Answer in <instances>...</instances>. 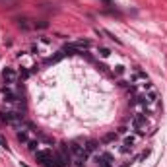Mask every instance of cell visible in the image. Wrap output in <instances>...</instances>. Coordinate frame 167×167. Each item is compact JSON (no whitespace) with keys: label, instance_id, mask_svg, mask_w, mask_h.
I'll return each mask as SVG.
<instances>
[{"label":"cell","instance_id":"20","mask_svg":"<svg viewBox=\"0 0 167 167\" xmlns=\"http://www.w3.org/2000/svg\"><path fill=\"white\" fill-rule=\"evenodd\" d=\"M0 146H2V148H6V150H8V142H6V138H4L2 134H0Z\"/></svg>","mask_w":167,"mask_h":167},{"label":"cell","instance_id":"5","mask_svg":"<svg viewBox=\"0 0 167 167\" xmlns=\"http://www.w3.org/2000/svg\"><path fill=\"white\" fill-rule=\"evenodd\" d=\"M53 156H55L53 150H37L35 152V159L45 167H53Z\"/></svg>","mask_w":167,"mask_h":167},{"label":"cell","instance_id":"10","mask_svg":"<svg viewBox=\"0 0 167 167\" xmlns=\"http://www.w3.org/2000/svg\"><path fill=\"white\" fill-rule=\"evenodd\" d=\"M16 21H18L20 29H24V31H29L31 29V24H29V20H27V18H18Z\"/></svg>","mask_w":167,"mask_h":167},{"label":"cell","instance_id":"2","mask_svg":"<svg viewBox=\"0 0 167 167\" xmlns=\"http://www.w3.org/2000/svg\"><path fill=\"white\" fill-rule=\"evenodd\" d=\"M0 99H2V103L14 107V105L20 103V93L14 90L12 86H4V88L0 90Z\"/></svg>","mask_w":167,"mask_h":167},{"label":"cell","instance_id":"7","mask_svg":"<svg viewBox=\"0 0 167 167\" xmlns=\"http://www.w3.org/2000/svg\"><path fill=\"white\" fill-rule=\"evenodd\" d=\"M2 80H4V86H16V82H18V74H16V70L14 68H4V72H2Z\"/></svg>","mask_w":167,"mask_h":167},{"label":"cell","instance_id":"16","mask_svg":"<svg viewBox=\"0 0 167 167\" xmlns=\"http://www.w3.org/2000/svg\"><path fill=\"white\" fill-rule=\"evenodd\" d=\"M33 27H37V29H47V27H49V21L39 20V21H35V24H33Z\"/></svg>","mask_w":167,"mask_h":167},{"label":"cell","instance_id":"21","mask_svg":"<svg viewBox=\"0 0 167 167\" xmlns=\"http://www.w3.org/2000/svg\"><path fill=\"white\" fill-rule=\"evenodd\" d=\"M103 4L105 6H111V0H103Z\"/></svg>","mask_w":167,"mask_h":167},{"label":"cell","instance_id":"15","mask_svg":"<svg viewBox=\"0 0 167 167\" xmlns=\"http://www.w3.org/2000/svg\"><path fill=\"white\" fill-rule=\"evenodd\" d=\"M16 136H18V140H20L21 144H27V142H29V136H27V132H16Z\"/></svg>","mask_w":167,"mask_h":167},{"label":"cell","instance_id":"13","mask_svg":"<svg viewBox=\"0 0 167 167\" xmlns=\"http://www.w3.org/2000/svg\"><path fill=\"white\" fill-rule=\"evenodd\" d=\"M0 6H2V8H16L18 0H0Z\"/></svg>","mask_w":167,"mask_h":167},{"label":"cell","instance_id":"1","mask_svg":"<svg viewBox=\"0 0 167 167\" xmlns=\"http://www.w3.org/2000/svg\"><path fill=\"white\" fill-rule=\"evenodd\" d=\"M70 154L74 156V161H76L78 167H82L86 161H88V156H90L86 146H84V142H72L70 144Z\"/></svg>","mask_w":167,"mask_h":167},{"label":"cell","instance_id":"8","mask_svg":"<svg viewBox=\"0 0 167 167\" xmlns=\"http://www.w3.org/2000/svg\"><path fill=\"white\" fill-rule=\"evenodd\" d=\"M97 161H99V165L101 167H113V156L111 154H107V152H103V154H99L97 156Z\"/></svg>","mask_w":167,"mask_h":167},{"label":"cell","instance_id":"14","mask_svg":"<svg viewBox=\"0 0 167 167\" xmlns=\"http://www.w3.org/2000/svg\"><path fill=\"white\" fill-rule=\"evenodd\" d=\"M25 146H27V150H29V152H37V146H39V140H35V138H33V140H29V142L25 144Z\"/></svg>","mask_w":167,"mask_h":167},{"label":"cell","instance_id":"18","mask_svg":"<svg viewBox=\"0 0 167 167\" xmlns=\"http://www.w3.org/2000/svg\"><path fill=\"white\" fill-rule=\"evenodd\" d=\"M113 140H117V134H115V132H111V134H107V136L103 138V142H113Z\"/></svg>","mask_w":167,"mask_h":167},{"label":"cell","instance_id":"11","mask_svg":"<svg viewBox=\"0 0 167 167\" xmlns=\"http://www.w3.org/2000/svg\"><path fill=\"white\" fill-rule=\"evenodd\" d=\"M140 80H142V82H146L148 74H146V72H142V70H136L134 76H132V82H140Z\"/></svg>","mask_w":167,"mask_h":167},{"label":"cell","instance_id":"17","mask_svg":"<svg viewBox=\"0 0 167 167\" xmlns=\"http://www.w3.org/2000/svg\"><path fill=\"white\" fill-rule=\"evenodd\" d=\"M148 156H150V150H146V152H142V154H140V156L136 157V161H144V159H146Z\"/></svg>","mask_w":167,"mask_h":167},{"label":"cell","instance_id":"12","mask_svg":"<svg viewBox=\"0 0 167 167\" xmlns=\"http://www.w3.org/2000/svg\"><path fill=\"white\" fill-rule=\"evenodd\" d=\"M84 146H86V150H88V154H91V152L97 150V142H95V140H86Z\"/></svg>","mask_w":167,"mask_h":167},{"label":"cell","instance_id":"3","mask_svg":"<svg viewBox=\"0 0 167 167\" xmlns=\"http://www.w3.org/2000/svg\"><path fill=\"white\" fill-rule=\"evenodd\" d=\"M91 47V41L88 39H80V41H74V43H68V45H64L62 51L66 53V51H70V53H84L86 49Z\"/></svg>","mask_w":167,"mask_h":167},{"label":"cell","instance_id":"6","mask_svg":"<svg viewBox=\"0 0 167 167\" xmlns=\"http://www.w3.org/2000/svg\"><path fill=\"white\" fill-rule=\"evenodd\" d=\"M132 128L138 134H144V128H146V115L144 113H136L132 117Z\"/></svg>","mask_w":167,"mask_h":167},{"label":"cell","instance_id":"19","mask_svg":"<svg viewBox=\"0 0 167 167\" xmlns=\"http://www.w3.org/2000/svg\"><path fill=\"white\" fill-rule=\"evenodd\" d=\"M99 55H101V56H109V55H111V51L105 49V47H101V49H99Z\"/></svg>","mask_w":167,"mask_h":167},{"label":"cell","instance_id":"9","mask_svg":"<svg viewBox=\"0 0 167 167\" xmlns=\"http://www.w3.org/2000/svg\"><path fill=\"white\" fill-rule=\"evenodd\" d=\"M144 97H146V103L148 105H154L157 101V91L156 90H148L146 93H144Z\"/></svg>","mask_w":167,"mask_h":167},{"label":"cell","instance_id":"4","mask_svg":"<svg viewBox=\"0 0 167 167\" xmlns=\"http://www.w3.org/2000/svg\"><path fill=\"white\" fill-rule=\"evenodd\" d=\"M0 119L14 128L20 121H24V115H21L20 111H6V113H0Z\"/></svg>","mask_w":167,"mask_h":167}]
</instances>
